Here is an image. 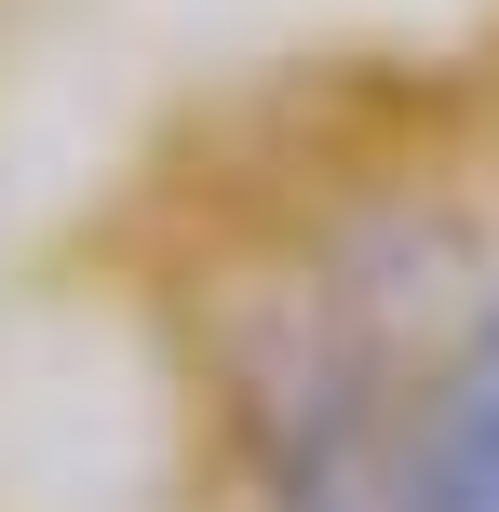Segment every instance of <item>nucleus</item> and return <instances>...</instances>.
<instances>
[{
  "instance_id": "1",
  "label": "nucleus",
  "mask_w": 499,
  "mask_h": 512,
  "mask_svg": "<svg viewBox=\"0 0 499 512\" xmlns=\"http://www.w3.org/2000/svg\"><path fill=\"white\" fill-rule=\"evenodd\" d=\"M405 512H499V297L459 324L446 378H432V405H419Z\"/></svg>"
}]
</instances>
